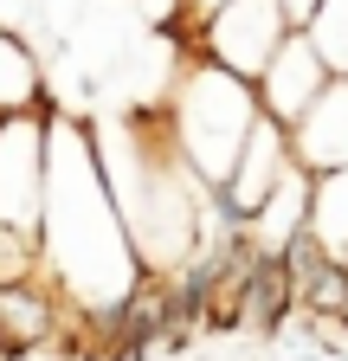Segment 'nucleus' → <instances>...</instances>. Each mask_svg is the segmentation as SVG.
<instances>
[{
    "label": "nucleus",
    "mask_w": 348,
    "mask_h": 361,
    "mask_svg": "<svg viewBox=\"0 0 348 361\" xmlns=\"http://www.w3.org/2000/svg\"><path fill=\"white\" fill-rule=\"evenodd\" d=\"M251 123H258L251 78H232L213 59L187 65L181 90H174V110H168V135H174V149L187 155V168L200 180H226L232 174Z\"/></svg>",
    "instance_id": "1"
},
{
    "label": "nucleus",
    "mask_w": 348,
    "mask_h": 361,
    "mask_svg": "<svg viewBox=\"0 0 348 361\" xmlns=\"http://www.w3.org/2000/svg\"><path fill=\"white\" fill-rule=\"evenodd\" d=\"M284 32H290V20H284L278 0H220L213 13L194 20L200 59H213V65L232 71V78H258Z\"/></svg>",
    "instance_id": "2"
},
{
    "label": "nucleus",
    "mask_w": 348,
    "mask_h": 361,
    "mask_svg": "<svg viewBox=\"0 0 348 361\" xmlns=\"http://www.w3.org/2000/svg\"><path fill=\"white\" fill-rule=\"evenodd\" d=\"M46 213V123L32 110L0 116V226L39 239Z\"/></svg>",
    "instance_id": "3"
},
{
    "label": "nucleus",
    "mask_w": 348,
    "mask_h": 361,
    "mask_svg": "<svg viewBox=\"0 0 348 361\" xmlns=\"http://www.w3.org/2000/svg\"><path fill=\"white\" fill-rule=\"evenodd\" d=\"M335 71H329V59L316 52V39L303 32V26H290L284 39H278V52L265 59V71L251 78V97H258V110H265L271 123H297L303 110H310L316 97H323V84H329Z\"/></svg>",
    "instance_id": "4"
},
{
    "label": "nucleus",
    "mask_w": 348,
    "mask_h": 361,
    "mask_svg": "<svg viewBox=\"0 0 348 361\" xmlns=\"http://www.w3.org/2000/svg\"><path fill=\"white\" fill-rule=\"evenodd\" d=\"M65 336V297L46 271H26V278H0V355L26 361L32 348H46Z\"/></svg>",
    "instance_id": "5"
},
{
    "label": "nucleus",
    "mask_w": 348,
    "mask_h": 361,
    "mask_svg": "<svg viewBox=\"0 0 348 361\" xmlns=\"http://www.w3.org/2000/svg\"><path fill=\"white\" fill-rule=\"evenodd\" d=\"M290 155L303 174H323V168H342L348 161V71H335L323 84V97L303 110L290 129Z\"/></svg>",
    "instance_id": "6"
},
{
    "label": "nucleus",
    "mask_w": 348,
    "mask_h": 361,
    "mask_svg": "<svg viewBox=\"0 0 348 361\" xmlns=\"http://www.w3.org/2000/svg\"><path fill=\"white\" fill-rule=\"evenodd\" d=\"M297 168V155H290V135H284V123H271L265 110H258V123H251V135H245V149H239V161H232V194L245 200V213L265 200L278 180Z\"/></svg>",
    "instance_id": "7"
},
{
    "label": "nucleus",
    "mask_w": 348,
    "mask_h": 361,
    "mask_svg": "<svg viewBox=\"0 0 348 361\" xmlns=\"http://www.w3.org/2000/svg\"><path fill=\"white\" fill-rule=\"evenodd\" d=\"M297 310V278L278 252H258L251 271H245V290H239V329L251 336H278Z\"/></svg>",
    "instance_id": "8"
},
{
    "label": "nucleus",
    "mask_w": 348,
    "mask_h": 361,
    "mask_svg": "<svg viewBox=\"0 0 348 361\" xmlns=\"http://www.w3.org/2000/svg\"><path fill=\"white\" fill-rule=\"evenodd\" d=\"M297 226H310V174H303V168H290V174L278 180V188L251 207V219H245V239H251L258 252H278V245L297 233Z\"/></svg>",
    "instance_id": "9"
},
{
    "label": "nucleus",
    "mask_w": 348,
    "mask_h": 361,
    "mask_svg": "<svg viewBox=\"0 0 348 361\" xmlns=\"http://www.w3.org/2000/svg\"><path fill=\"white\" fill-rule=\"evenodd\" d=\"M310 233L329 258H348V161L310 174Z\"/></svg>",
    "instance_id": "10"
},
{
    "label": "nucleus",
    "mask_w": 348,
    "mask_h": 361,
    "mask_svg": "<svg viewBox=\"0 0 348 361\" xmlns=\"http://www.w3.org/2000/svg\"><path fill=\"white\" fill-rule=\"evenodd\" d=\"M13 110H39V59L13 26H0V116Z\"/></svg>",
    "instance_id": "11"
},
{
    "label": "nucleus",
    "mask_w": 348,
    "mask_h": 361,
    "mask_svg": "<svg viewBox=\"0 0 348 361\" xmlns=\"http://www.w3.org/2000/svg\"><path fill=\"white\" fill-rule=\"evenodd\" d=\"M316 39V52L329 59V71H348V0H323L316 7V20L303 26Z\"/></svg>",
    "instance_id": "12"
},
{
    "label": "nucleus",
    "mask_w": 348,
    "mask_h": 361,
    "mask_svg": "<svg viewBox=\"0 0 348 361\" xmlns=\"http://www.w3.org/2000/svg\"><path fill=\"white\" fill-rule=\"evenodd\" d=\"M142 7V20H155V26H174V20H187V0H136ZM194 26V20H187Z\"/></svg>",
    "instance_id": "13"
},
{
    "label": "nucleus",
    "mask_w": 348,
    "mask_h": 361,
    "mask_svg": "<svg viewBox=\"0 0 348 361\" xmlns=\"http://www.w3.org/2000/svg\"><path fill=\"white\" fill-rule=\"evenodd\" d=\"M278 7H284V20H290V26H310L323 0H278Z\"/></svg>",
    "instance_id": "14"
},
{
    "label": "nucleus",
    "mask_w": 348,
    "mask_h": 361,
    "mask_svg": "<svg viewBox=\"0 0 348 361\" xmlns=\"http://www.w3.org/2000/svg\"><path fill=\"white\" fill-rule=\"evenodd\" d=\"M220 0H187V20H200V13H213Z\"/></svg>",
    "instance_id": "15"
},
{
    "label": "nucleus",
    "mask_w": 348,
    "mask_h": 361,
    "mask_svg": "<svg viewBox=\"0 0 348 361\" xmlns=\"http://www.w3.org/2000/svg\"><path fill=\"white\" fill-rule=\"evenodd\" d=\"M342 264H348V258H342Z\"/></svg>",
    "instance_id": "16"
}]
</instances>
